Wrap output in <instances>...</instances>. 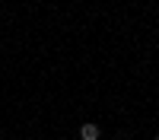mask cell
<instances>
[{
    "label": "cell",
    "instance_id": "cell-1",
    "mask_svg": "<svg viewBox=\"0 0 159 140\" xmlns=\"http://www.w3.org/2000/svg\"><path fill=\"white\" fill-rule=\"evenodd\" d=\"M102 137V131H99V124H83V127H80V140H99Z\"/></svg>",
    "mask_w": 159,
    "mask_h": 140
},
{
    "label": "cell",
    "instance_id": "cell-2",
    "mask_svg": "<svg viewBox=\"0 0 159 140\" xmlns=\"http://www.w3.org/2000/svg\"><path fill=\"white\" fill-rule=\"evenodd\" d=\"M153 140H159V134H156V137H153Z\"/></svg>",
    "mask_w": 159,
    "mask_h": 140
}]
</instances>
